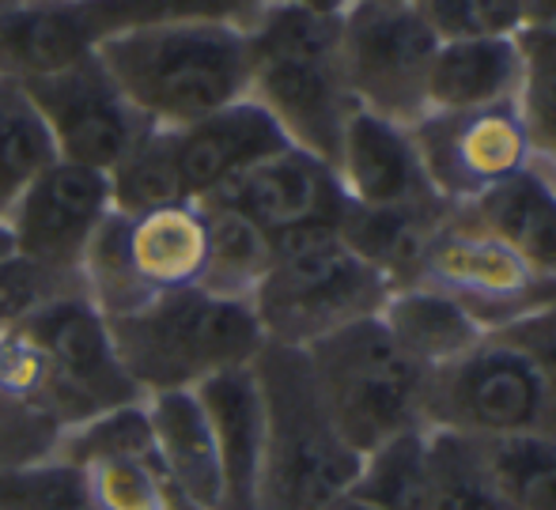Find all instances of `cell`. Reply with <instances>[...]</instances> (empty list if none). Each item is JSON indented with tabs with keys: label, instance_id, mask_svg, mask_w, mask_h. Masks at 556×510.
I'll return each instance as SVG.
<instances>
[{
	"label": "cell",
	"instance_id": "cell-31",
	"mask_svg": "<svg viewBox=\"0 0 556 510\" xmlns=\"http://www.w3.org/2000/svg\"><path fill=\"white\" fill-rule=\"evenodd\" d=\"M425 510H507L492 488L481 443L432 431L428 435V507Z\"/></svg>",
	"mask_w": 556,
	"mask_h": 510
},
{
	"label": "cell",
	"instance_id": "cell-10",
	"mask_svg": "<svg viewBox=\"0 0 556 510\" xmlns=\"http://www.w3.org/2000/svg\"><path fill=\"white\" fill-rule=\"evenodd\" d=\"M417 284L451 295L489 333H500L542 306L556 303V280L538 277L504 242L481 231L462 208H451V216L435 231Z\"/></svg>",
	"mask_w": 556,
	"mask_h": 510
},
{
	"label": "cell",
	"instance_id": "cell-29",
	"mask_svg": "<svg viewBox=\"0 0 556 510\" xmlns=\"http://www.w3.org/2000/svg\"><path fill=\"white\" fill-rule=\"evenodd\" d=\"M481 454L507 510H556V435L496 438Z\"/></svg>",
	"mask_w": 556,
	"mask_h": 510
},
{
	"label": "cell",
	"instance_id": "cell-18",
	"mask_svg": "<svg viewBox=\"0 0 556 510\" xmlns=\"http://www.w3.org/2000/svg\"><path fill=\"white\" fill-rule=\"evenodd\" d=\"M198 401L213 431L216 466H220V507L216 510H257L262 496V454H265V412L254 364L224 371L201 382Z\"/></svg>",
	"mask_w": 556,
	"mask_h": 510
},
{
	"label": "cell",
	"instance_id": "cell-7",
	"mask_svg": "<svg viewBox=\"0 0 556 510\" xmlns=\"http://www.w3.org/2000/svg\"><path fill=\"white\" fill-rule=\"evenodd\" d=\"M425 423L428 431H451L473 443L556 435V412L538 367L496 333L428 379Z\"/></svg>",
	"mask_w": 556,
	"mask_h": 510
},
{
	"label": "cell",
	"instance_id": "cell-46",
	"mask_svg": "<svg viewBox=\"0 0 556 510\" xmlns=\"http://www.w3.org/2000/svg\"><path fill=\"white\" fill-rule=\"evenodd\" d=\"M0 4H4V0H0Z\"/></svg>",
	"mask_w": 556,
	"mask_h": 510
},
{
	"label": "cell",
	"instance_id": "cell-45",
	"mask_svg": "<svg viewBox=\"0 0 556 510\" xmlns=\"http://www.w3.org/2000/svg\"><path fill=\"white\" fill-rule=\"evenodd\" d=\"M175 510H201V507H193V503H186V499H182V496H178V499H175Z\"/></svg>",
	"mask_w": 556,
	"mask_h": 510
},
{
	"label": "cell",
	"instance_id": "cell-37",
	"mask_svg": "<svg viewBox=\"0 0 556 510\" xmlns=\"http://www.w3.org/2000/svg\"><path fill=\"white\" fill-rule=\"evenodd\" d=\"M530 0H420L417 12L440 42L515 38L527 27Z\"/></svg>",
	"mask_w": 556,
	"mask_h": 510
},
{
	"label": "cell",
	"instance_id": "cell-16",
	"mask_svg": "<svg viewBox=\"0 0 556 510\" xmlns=\"http://www.w3.org/2000/svg\"><path fill=\"white\" fill-rule=\"evenodd\" d=\"M170 137H175V163L182 175V190L193 204L216 197L224 186L247 175L254 163L288 148L277 122L250 99L235 102L205 122L186 125Z\"/></svg>",
	"mask_w": 556,
	"mask_h": 510
},
{
	"label": "cell",
	"instance_id": "cell-9",
	"mask_svg": "<svg viewBox=\"0 0 556 510\" xmlns=\"http://www.w3.org/2000/svg\"><path fill=\"white\" fill-rule=\"evenodd\" d=\"M440 38L417 8L349 4L341 12V73L359 110L394 125L428 114V68Z\"/></svg>",
	"mask_w": 556,
	"mask_h": 510
},
{
	"label": "cell",
	"instance_id": "cell-13",
	"mask_svg": "<svg viewBox=\"0 0 556 510\" xmlns=\"http://www.w3.org/2000/svg\"><path fill=\"white\" fill-rule=\"evenodd\" d=\"M114 212L103 170L58 160L4 219L15 257L50 272L80 277V257L103 219Z\"/></svg>",
	"mask_w": 556,
	"mask_h": 510
},
{
	"label": "cell",
	"instance_id": "cell-30",
	"mask_svg": "<svg viewBox=\"0 0 556 510\" xmlns=\"http://www.w3.org/2000/svg\"><path fill=\"white\" fill-rule=\"evenodd\" d=\"M88 4L103 38L155 23H208L250 35L269 8L265 0H88Z\"/></svg>",
	"mask_w": 556,
	"mask_h": 510
},
{
	"label": "cell",
	"instance_id": "cell-19",
	"mask_svg": "<svg viewBox=\"0 0 556 510\" xmlns=\"http://www.w3.org/2000/svg\"><path fill=\"white\" fill-rule=\"evenodd\" d=\"M446 216H451L446 204H402V208L349 204L337 224V234L394 292V288L417 284L425 254Z\"/></svg>",
	"mask_w": 556,
	"mask_h": 510
},
{
	"label": "cell",
	"instance_id": "cell-4",
	"mask_svg": "<svg viewBox=\"0 0 556 510\" xmlns=\"http://www.w3.org/2000/svg\"><path fill=\"white\" fill-rule=\"evenodd\" d=\"M125 374L144 397L182 394L235 367H250L265 333L250 303L220 299L201 288L163 292L148 306L111 321Z\"/></svg>",
	"mask_w": 556,
	"mask_h": 510
},
{
	"label": "cell",
	"instance_id": "cell-11",
	"mask_svg": "<svg viewBox=\"0 0 556 510\" xmlns=\"http://www.w3.org/2000/svg\"><path fill=\"white\" fill-rule=\"evenodd\" d=\"M409 132L435 197L451 208H466L492 186L530 167V137L515 102L425 114Z\"/></svg>",
	"mask_w": 556,
	"mask_h": 510
},
{
	"label": "cell",
	"instance_id": "cell-25",
	"mask_svg": "<svg viewBox=\"0 0 556 510\" xmlns=\"http://www.w3.org/2000/svg\"><path fill=\"white\" fill-rule=\"evenodd\" d=\"M201 212H205V269L198 288L220 299L250 303L273 265V239L224 204H201Z\"/></svg>",
	"mask_w": 556,
	"mask_h": 510
},
{
	"label": "cell",
	"instance_id": "cell-5",
	"mask_svg": "<svg viewBox=\"0 0 556 510\" xmlns=\"http://www.w3.org/2000/svg\"><path fill=\"white\" fill-rule=\"evenodd\" d=\"M390 284L341 242L337 227H307L273 239V265L254 292L265 344L311 348L337 329L375 318Z\"/></svg>",
	"mask_w": 556,
	"mask_h": 510
},
{
	"label": "cell",
	"instance_id": "cell-17",
	"mask_svg": "<svg viewBox=\"0 0 556 510\" xmlns=\"http://www.w3.org/2000/svg\"><path fill=\"white\" fill-rule=\"evenodd\" d=\"M103 42L88 0H4L0 80L30 84L91 58Z\"/></svg>",
	"mask_w": 556,
	"mask_h": 510
},
{
	"label": "cell",
	"instance_id": "cell-40",
	"mask_svg": "<svg viewBox=\"0 0 556 510\" xmlns=\"http://www.w3.org/2000/svg\"><path fill=\"white\" fill-rule=\"evenodd\" d=\"M273 8H303V12H323V15H341L349 8V0H265Z\"/></svg>",
	"mask_w": 556,
	"mask_h": 510
},
{
	"label": "cell",
	"instance_id": "cell-44",
	"mask_svg": "<svg viewBox=\"0 0 556 510\" xmlns=\"http://www.w3.org/2000/svg\"><path fill=\"white\" fill-rule=\"evenodd\" d=\"M15 250H12V239H8V227H0V262H4V257H12Z\"/></svg>",
	"mask_w": 556,
	"mask_h": 510
},
{
	"label": "cell",
	"instance_id": "cell-43",
	"mask_svg": "<svg viewBox=\"0 0 556 510\" xmlns=\"http://www.w3.org/2000/svg\"><path fill=\"white\" fill-rule=\"evenodd\" d=\"M349 4H405V8H417L420 0H349Z\"/></svg>",
	"mask_w": 556,
	"mask_h": 510
},
{
	"label": "cell",
	"instance_id": "cell-39",
	"mask_svg": "<svg viewBox=\"0 0 556 510\" xmlns=\"http://www.w3.org/2000/svg\"><path fill=\"white\" fill-rule=\"evenodd\" d=\"M496 336L515 344V348L538 367V374H542V382H545V394H549L553 412H556V303L542 306V310L515 321V326L500 329Z\"/></svg>",
	"mask_w": 556,
	"mask_h": 510
},
{
	"label": "cell",
	"instance_id": "cell-3",
	"mask_svg": "<svg viewBox=\"0 0 556 510\" xmlns=\"http://www.w3.org/2000/svg\"><path fill=\"white\" fill-rule=\"evenodd\" d=\"M265 454L257 510H326L356 484L359 454L344 443L311 374L307 352L265 344L254 359Z\"/></svg>",
	"mask_w": 556,
	"mask_h": 510
},
{
	"label": "cell",
	"instance_id": "cell-38",
	"mask_svg": "<svg viewBox=\"0 0 556 510\" xmlns=\"http://www.w3.org/2000/svg\"><path fill=\"white\" fill-rule=\"evenodd\" d=\"M58 438H61L58 423L38 405H30L27 397L12 386L4 367H0V473L53 458Z\"/></svg>",
	"mask_w": 556,
	"mask_h": 510
},
{
	"label": "cell",
	"instance_id": "cell-6",
	"mask_svg": "<svg viewBox=\"0 0 556 510\" xmlns=\"http://www.w3.org/2000/svg\"><path fill=\"white\" fill-rule=\"evenodd\" d=\"M303 352L337 431L359 458L387 438L428 428L425 397L432 374L397 348L379 314Z\"/></svg>",
	"mask_w": 556,
	"mask_h": 510
},
{
	"label": "cell",
	"instance_id": "cell-34",
	"mask_svg": "<svg viewBox=\"0 0 556 510\" xmlns=\"http://www.w3.org/2000/svg\"><path fill=\"white\" fill-rule=\"evenodd\" d=\"M515 46L522 53L515 110L530 137V152H542L556 144V27H522Z\"/></svg>",
	"mask_w": 556,
	"mask_h": 510
},
{
	"label": "cell",
	"instance_id": "cell-41",
	"mask_svg": "<svg viewBox=\"0 0 556 510\" xmlns=\"http://www.w3.org/2000/svg\"><path fill=\"white\" fill-rule=\"evenodd\" d=\"M530 170L556 193V144L542 148V152H530Z\"/></svg>",
	"mask_w": 556,
	"mask_h": 510
},
{
	"label": "cell",
	"instance_id": "cell-28",
	"mask_svg": "<svg viewBox=\"0 0 556 510\" xmlns=\"http://www.w3.org/2000/svg\"><path fill=\"white\" fill-rule=\"evenodd\" d=\"M80 292L106 321L125 318L155 299L129 254V219L111 212L80 257Z\"/></svg>",
	"mask_w": 556,
	"mask_h": 510
},
{
	"label": "cell",
	"instance_id": "cell-12",
	"mask_svg": "<svg viewBox=\"0 0 556 510\" xmlns=\"http://www.w3.org/2000/svg\"><path fill=\"white\" fill-rule=\"evenodd\" d=\"M42 114L58 155L76 167L111 175L117 163L152 132V125L129 106L103 61L91 58L42 80L23 84Z\"/></svg>",
	"mask_w": 556,
	"mask_h": 510
},
{
	"label": "cell",
	"instance_id": "cell-27",
	"mask_svg": "<svg viewBox=\"0 0 556 510\" xmlns=\"http://www.w3.org/2000/svg\"><path fill=\"white\" fill-rule=\"evenodd\" d=\"M428 435L405 431L359 458V473L349 496L371 510H425L428 507Z\"/></svg>",
	"mask_w": 556,
	"mask_h": 510
},
{
	"label": "cell",
	"instance_id": "cell-15",
	"mask_svg": "<svg viewBox=\"0 0 556 510\" xmlns=\"http://www.w3.org/2000/svg\"><path fill=\"white\" fill-rule=\"evenodd\" d=\"M337 182L344 197L364 208H402V204H443L420 167L417 144L405 125H394L367 110H352L337 148ZM451 208V204H446Z\"/></svg>",
	"mask_w": 556,
	"mask_h": 510
},
{
	"label": "cell",
	"instance_id": "cell-33",
	"mask_svg": "<svg viewBox=\"0 0 556 510\" xmlns=\"http://www.w3.org/2000/svg\"><path fill=\"white\" fill-rule=\"evenodd\" d=\"M53 458L68 461L76 469L99 466V461H117V458H155L148 405L144 401L117 405L73 423V428L61 431Z\"/></svg>",
	"mask_w": 556,
	"mask_h": 510
},
{
	"label": "cell",
	"instance_id": "cell-2",
	"mask_svg": "<svg viewBox=\"0 0 556 510\" xmlns=\"http://www.w3.org/2000/svg\"><path fill=\"white\" fill-rule=\"evenodd\" d=\"M247 99L277 122L288 144L333 167L344 122L356 110L341 73V15L269 4L247 35Z\"/></svg>",
	"mask_w": 556,
	"mask_h": 510
},
{
	"label": "cell",
	"instance_id": "cell-42",
	"mask_svg": "<svg viewBox=\"0 0 556 510\" xmlns=\"http://www.w3.org/2000/svg\"><path fill=\"white\" fill-rule=\"evenodd\" d=\"M326 510H371L367 503H359V499H352V496H344V499H337L333 507H326Z\"/></svg>",
	"mask_w": 556,
	"mask_h": 510
},
{
	"label": "cell",
	"instance_id": "cell-35",
	"mask_svg": "<svg viewBox=\"0 0 556 510\" xmlns=\"http://www.w3.org/2000/svg\"><path fill=\"white\" fill-rule=\"evenodd\" d=\"M96 510H175L178 492L155 458H117L80 469Z\"/></svg>",
	"mask_w": 556,
	"mask_h": 510
},
{
	"label": "cell",
	"instance_id": "cell-21",
	"mask_svg": "<svg viewBox=\"0 0 556 510\" xmlns=\"http://www.w3.org/2000/svg\"><path fill=\"white\" fill-rule=\"evenodd\" d=\"M522 84V53L515 38L440 42L428 68V114H458L515 102Z\"/></svg>",
	"mask_w": 556,
	"mask_h": 510
},
{
	"label": "cell",
	"instance_id": "cell-23",
	"mask_svg": "<svg viewBox=\"0 0 556 510\" xmlns=\"http://www.w3.org/2000/svg\"><path fill=\"white\" fill-rule=\"evenodd\" d=\"M462 212L538 277L556 280V193L530 167L492 186Z\"/></svg>",
	"mask_w": 556,
	"mask_h": 510
},
{
	"label": "cell",
	"instance_id": "cell-24",
	"mask_svg": "<svg viewBox=\"0 0 556 510\" xmlns=\"http://www.w3.org/2000/svg\"><path fill=\"white\" fill-rule=\"evenodd\" d=\"M129 219V254L140 280L155 295L198 288L205 269V212L182 201Z\"/></svg>",
	"mask_w": 556,
	"mask_h": 510
},
{
	"label": "cell",
	"instance_id": "cell-14",
	"mask_svg": "<svg viewBox=\"0 0 556 510\" xmlns=\"http://www.w3.org/2000/svg\"><path fill=\"white\" fill-rule=\"evenodd\" d=\"M201 204L235 208L250 224L262 227L269 239H280V234L307 231V227H337L352 201L344 197L330 163L288 144Z\"/></svg>",
	"mask_w": 556,
	"mask_h": 510
},
{
	"label": "cell",
	"instance_id": "cell-26",
	"mask_svg": "<svg viewBox=\"0 0 556 510\" xmlns=\"http://www.w3.org/2000/svg\"><path fill=\"white\" fill-rule=\"evenodd\" d=\"M58 160V144L27 88L15 80H0V227L23 193Z\"/></svg>",
	"mask_w": 556,
	"mask_h": 510
},
{
	"label": "cell",
	"instance_id": "cell-32",
	"mask_svg": "<svg viewBox=\"0 0 556 510\" xmlns=\"http://www.w3.org/2000/svg\"><path fill=\"white\" fill-rule=\"evenodd\" d=\"M106 178H111V204L122 216H144L190 201L175 163V137L163 129L148 132Z\"/></svg>",
	"mask_w": 556,
	"mask_h": 510
},
{
	"label": "cell",
	"instance_id": "cell-22",
	"mask_svg": "<svg viewBox=\"0 0 556 510\" xmlns=\"http://www.w3.org/2000/svg\"><path fill=\"white\" fill-rule=\"evenodd\" d=\"M379 321L387 326V333L394 336V344L420 364L428 374L451 367L454 359L469 356L477 344L489 336V329L451 299V295L435 292L425 284L394 288L387 295L379 310Z\"/></svg>",
	"mask_w": 556,
	"mask_h": 510
},
{
	"label": "cell",
	"instance_id": "cell-20",
	"mask_svg": "<svg viewBox=\"0 0 556 510\" xmlns=\"http://www.w3.org/2000/svg\"><path fill=\"white\" fill-rule=\"evenodd\" d=\"M148 420H152L155 461L170 488L186 503L201 510L220 507V466H216L213 431H208L205 408L193 390L182 394H155L144 397Z\"/></svg>",
	"mask_w": 556,
	"mask_h": 510
},
{
	"label": "cell",
	"instance_id": "cell-36",
	"mask_svg": "<svg viewBox=\"0 0 556 510\" xmlns=\"http://www.w3.org/2000/svg\"><path fill=\"white\" fill-rule=\"evenodd\" d=\"M0 510H96L76 466L46 458L0 473Z\"/></svg>",
	"mask_w": 556,
	"mask_h": 510
},
{
	"label": "cell",
	"instance_id": "cell-1",
	"mask_svg": "<svg viewBox=\"0 0 556 510\" xmlns=\"http://www.w3.org/2000/svg\"><path fill=\"white\" fill-rule=\"evenodd\" d=\"M129 106L152 129L178 132L247 99V35L208 23H155L103 38L96 50Z\"/></svg>",
	"mask_w": 556,
	"mask_h": 510
},
{
	"label": "cell",
	"instance_id": "cell-8",
	"mask_svg": "<svg viewBox=\"0 0 556 510\" xmlns=\"http://www.w3.org/2000/svg\"><path fill=\"white\" fill-rule=\"evenodd\" d=\"M15 329L42 359L46 412L61 431L106 408L144 401L117 359L111 321L84 299V292H68L38 306Z\"/></svg>",
	"mask_w": 556,
	"mask_h": 510
}]
</instances>
